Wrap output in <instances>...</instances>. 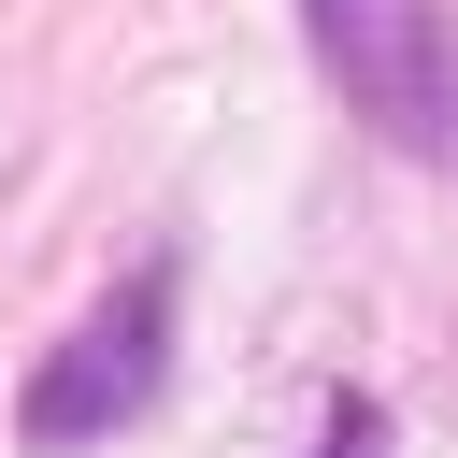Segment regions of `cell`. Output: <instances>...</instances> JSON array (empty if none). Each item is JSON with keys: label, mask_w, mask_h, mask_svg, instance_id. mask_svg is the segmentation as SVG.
<instances>
[{"label": "cell", "mask_w": 458, "mask_h": 458, "mask_svg": "<svg viewBox=\"0 0 458 458\" xmlns=\"http://www.w3.org/2000/svg\"><path fill=\"white\" fill-rule=\"evenodd\" d=\"M329 458H372V415H344V444H329Z\"/></svg>", "instance_id": "3957f363"}, {"label": "cell", "mask_w": 458, "mask_h": 458, "mask_svg": "<svg viewBox=\"0 0 458 458\" xmlns=\"http://www.w3.org/2000/svg\"><path fill=\"white\" fill-rule=\"evenodd\" d=\"M301 29L344 114H372V143L458 172V0H301Z\"/></svg>", "instance_id": "6da1fadb"}, {"label": "cell", "mask_w": 458, "mask_h": 458, "mask_svg": "<svg viewBox=\"0 0 458 458\" xmlns=\"http://www.w3.org/2000/svg\"><path fill=\"white\" fill-rule=\"evenodd\" d=\"M157 372H172V258L114 272V301H100V315H72V344L29 372L14 429H29L43 458H57V444H100V429H129V415L157 401Z\"/></svg>", "instance_id": "7a4b0ae2"}]
</instances>
